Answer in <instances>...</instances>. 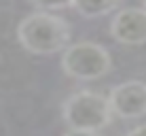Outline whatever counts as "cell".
<instances>
[{
  "label": "cell",
  "mask_w": 146,
  "mask_h": 136,
  "mask_svg": "<svg viewBox=\"0 0 146 136\" xmlns=\"http://www.w3.org/2000/svg\"><path fill=\"white\" fill-rule=\"evenodd\" d=\"M119 2L121 0H72V9H76V13L87 19H98L110 15L119 7Z\"/></svg>",
  "instance_id": "obj_6"
},
{
  "label": "cell",
  "mask_w": 146,
  "mask_h": 136,
  "mask_svg": "<svg viewBox=\"0 0 146 136\" xmlns=\"http://www.w3.org/2000/svg\"><path fill=\"white\" fill-rule=\"evenodd\" d=\"M110 53L98 43H74L68 45L62 53V68L68 77L76 81H95L110 70Z\"/></svg>",
  "instance_id": "obj_3"
},
{
  "label": "cell",
  "mask_w": 146,
  "mask_h": 136,
  "mask_svg": "<svg viewBox=\"0 0 146 136\" xmlns=\"http://www.w3.org/2000/svg\"><path fill=\"white\" fill-rule=\"evenodd\" d=\"M72 30L62 17L53 13L40 11L21 19L17 26V41L28 53L34 55H51L70 45Z\"/></svg>",
  "instance_id": "obj_1"
},
{
  "label": "cell",
  "mask_w": 146,
  "mask_h": 136,
  "mask_svg": "<svg viewBox=\"0 0 146 136\" xmlns=\"http://www.w3.org/2000/svg\"><path fill=\"white\" fill-rule=\"evenodd\" d=\"M110 113L121 119H142L146 117V83L125 81L110 89L108 94Z\"/></svg>",
  "instance_id": "obj_4"
},
{
  "label": "cell",
  "mask_w": 146,
  "mask_h": 136,
  "mask_svg": "<svg viewBox=\"0 0 146 136\" xmlns=\"http://www.w3.org/2000/svg\"><path fill=\"white\" fill-rule=\"evenodd\" d=\"M144 9H146V0H144Z\"/></svg>",
  "instance_id": "obj_10"
},
{
  "label": "cell",
  "mask_w": 146,
  "mask_h": 136,
  "mask_svg": "<svg viewBox=\"0 0 146 136\" xmlns=\"http://www.w3.org/2000/svg\"><path fill=\"white\" fill-rule=\"evenodd\" d=\"M64 121L70 130H91L100 132L110 123L112 113L108 107V98L102 94L83 89V92L72 94L64 102Z\"/></svg>",
  "instance_id": "obj_2"
},
{
  "label": "cell",
  "mask_w": 146,
  "mask_h": 136,
  "mask_svg": "<svg viewBox=\"0 0 146 136\" xmlns=\"http://www.w3.org/2000/svg\"><path fill=\"white\" fill-rule=\"evenodd\" d=\"M66 136H102L100 132H91V130H70Z\"/></svg>",
  "instance_id": "obj_8"
},
{
  "label": "cell",
  "mask_w": 146,
  "mask_h": 136,
  "mask_svg": "<svg viewBox=\"0 0 146 136\" xmlns=\"http://www.w3.org/2000/svg\"><path fill=\"white\" fill-rule=\"evenodd\" d=\"M110 34L123 45H144L146 43V9L127 7L112 17Z\"/></svg>",
  "instance_id": "obj_5"
},
{
  "label": "cell",
  "mask_w": 146,
  "mask_h": 136,
  "mask_svg": "<svg viewBox=\"0 0 146 136\" xmlns=\"http://www.w3.org/2000/svg\"><path fill=\"white\" fill-rule=\"evenodd\" d=\"M30 2L42 11H62V9L72 7V0H30Z\"/></svg>",
  "instance_id": "obj_7"
},
{
  "label": "cell",
  "mask_w": 146,
  "mask_h": 136,
  "mask_svg": "<svg viewBox=\"0 0 146 136\" xmlns=\"http://www.w3.org/2000/svg\"><path fill=\"white\" fill-rule=\"evenodd\" d=\"M127 136H146V123L144 125H138V128H133V130H129Z\"/></svg>",
  "instance_id": "obj_9"
}]
</instances>
